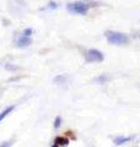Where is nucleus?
Returning a JSON list of instances; mask_svg holds the SVG:
<instances>
[{
  "mask_svg": "<svg viewBox=\"0 0 140 147\" xmlns=\"http://www.w3.org/2000/svg\"><path fill=\"white\" fill-rule=\"evenodd\" d=\"M106 37L108 43L113 45H122L129 43V37L124 33H120V32H107Z\"/></svg>",
  "mask_w": 140,
  "mask_h": 147,
  "instance_id": "1",
  "label": "nucleus"
},
{
  "mask_svg": "<svg viewBox=\"0 0 140 147\" xmlns=\"http://www.w3.org/2000/svg\"><path fill=\"white\" fill-rule=\"evenodd\" d=\"M90 6H92V5H88L87 1H76V3L68 4L67 9H68V11L71 12V13H76V15H86Z\"/></svg>",
  "mask_w": 140,
  "mask_h": 147,
  "instance_id": "2",
  "label": "nucleus"
},
{
  "mask_svg": "<svg viewBox=\"0 0 140 147\" xmlns=\"http://www.w3.org/2000/svg\"><path fill=\"white\" fill-rule=\"evenodd\" d=\"M103 59H105L103 54L97 49H88L85 55L86 63H102Z\"/></svg>",
  "mask_w": 140,
  "mask_h": 147,
  "instance_id": "3",
  "label": "nucleus"
},
{
  "mask_svg": "<svg viewBox=\"0 0 140 147\" xmlns=\"http://www.w3.org/2000/svg\"><path fill=\"white\" fill-rule=\"evenodd\" d=\"M31 43H32L31 37H29V36H25V34H22L21 37H18L17 40H16L17 47H20V48H23V47H29V45H30Z\"/></svg>",
  "mask_w": 140,
  "mask_h": 147,
  "instance_id": "4",
  "label": "nucleus"
},
{
  "mask_svg": "<svg viewBox=\"0 0 140 147\" xmlns=\"http://www.w3.org/2000/svg\"><path fill=\"white\" fill-rule=\"evenodd\" d=\"M68 145H69V140L67 139V137L58 136V137H55V140H54L52 146L57 147V146H68Z\"/></svg>",
  "mask_w": 140,
  "mask_h": 147,
  "instance_id": "5",
  "label": "nucleus"
},
{
  "mask_svg": "<svg viewBox=\"0 0 140 147\" xmlns=\"http://www.w3.org/2000/svg\"><path fill=\"white\" fill-rule=\"evenodd\" d=\"M134 139L133 136H130V137H123V136H120V137H116L114 139V145H118V146H120V145H125V144H128V142H130Z\"/></svg>",
  "mask_w": 140,
  "mask_h": 147,
  "instance_id": "6",
  "label": "nucleus"
},
{
  "mask_svg": "<svg viewBox=\"0 0 140 147\" xmlns=\"http://www.w3.org/2000/svg\"><path fill=\"white\" fill-rule=\"evenodd\" d=\"M12 110H14V105H10V107H7L5 110H3V112L0 113V123H1L4 120V118H6Z\"/></svg>",
  "mask_w": 140,
  "mask_h": 147,
  "instance_id": "7",
  "label": "nucleus"
},
{
  "mask_svg": "<svg viewBox=\"0 0 140 147\" xmlns=\"http://www.w3.org/2000/svg\"><path fill=\"white\" fill-rule=\"evenodd\" d=\"M109 77L108 76H106V75H101V76H99V77H96L95 80V82H97V84H106V81L108 80Z\"/></svg>",
  "mask_w": 140,
  "mask_h": 147,
  "instance_id": "8",
  "label": "nucleus"
},
{
  "mask_svg": "<svg viewBox=\"0 0 140 147\" xmlns=\"http://www.w3.org/2000/svg\"><path fill=\"white\" fill-rule=\"evenodd\" d=\"M65 79H67L65 76L60 75V76H57V77H55V79H54V82H55V84H63V82L65 81Z\"/></svg>",
  "mask_w": 140,
  "mask_h": 147,
  "instance_id": "9",
  "label": "nucleus"
},
{
  "mask_svg": "<svg viewBox=\"0 0 140 147\" xmlns=\"http://www.w3.org/2000/svg\"><path fill=\"white\" fill-rule=\"evenodd\" d=\"M60 125H62V118L57 117V118H55V120H54V127L55 129H59Z\"/></svg>",
  "mask_w": 140,
  "mask_h": 147,
  "instance_id": "10",
  "label": "nucleus"
},
{
  "mask_svg": "<svg viewBox=\"0 0 140 147\" xmlns=\"http://www.w3.org/2000/svg\"><path fill=\"white\" fill-rule=\"evenodd\" d=\"M32 33H33V30H32V28H26V30H23V32H22V34L29 36V37H31Z\"/></svg>",
  "mask_w": 140,
  "mask_h": 147,
  "instance_id": "11",
  "label": "nucleus"
},
{
  "mask_svg": "<svg viewBox=\"0 0 140 147\" xmlns=\"http://www.w3.org/2000/svg\"><path fill=\"white\" fill-rule=\"evenodd\" d=\"M57 7H58V4L54 3V1H50L48 4V9H53V10H54V9H57Z\"/></svg>",
  "mask_w": 140,
  "mask_h": 147,
  "instance_id": "12",
  "label": "nucleus"
},
{
  "mask_svg": "<svg viewBox=\"0 0 140 147\" xmlns=\"http://www.w3.org/2000/svg\"><path fill=\"white\" fill-rule=\"evenodd\" d=\"M5 67L7 69V70H17L18 69V66H12V65H10V64H6Z\"/></svg>",
  "mask_w": 140,
  "mask_h": 147,
  "instance_id": "13",
  "label": "nucleus"
}]
</instances>
